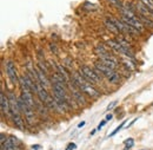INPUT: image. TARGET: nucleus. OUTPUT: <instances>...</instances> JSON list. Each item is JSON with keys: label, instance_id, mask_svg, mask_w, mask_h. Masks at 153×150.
Listing matches in <instances>:
<instances>
[{"label": "nucleus", "instance_id": "obj_15", "mask_svg": "<svg viewBox=\"0 0 153 150\" xmlns=\"http://www.w3.org/2000/svg\"><path fill=\"white\" fill-rule=\"evenodd\" d=\"M7 142H10L11 144H13V146H16V147H20V146H21V142L19 141V138H17V137L13 136V135H10V136H8Z\"/></svg>", "mask_w": 153, "mask_h": 150}, {"label": "nucleus", "instance_id": "obj_29", "mask_svg": "<svg viewBox=\"0 0 153 150\" xmlns=\"http://www.w3.org/2000/svg\"><path fill=\"white\" fill-rule=\"evenodd\" d=\"M40 148H41L40 146H33V147H32V149H33V150H36V149H40Z\"/></svg>", "mask_w": 153, "mask_h": 150}, {"label": "nucleus", "instance_id": "obj_20", "mask_svg": "<svg viewBox=\"0 0 153 150\" xmlns=\"http://www.w3.org/2000/svg\"><path fill=\"white\" fill-rule=\"evenodd\" d=\"M72 64H73V62H72V59H71V58H66V59L64 60V66H65L66 69L72 68Z\"/></svg>", "mask_w": 153, "mask_h": 150}, {"label": "nucleus", "instance_id": "obj_26", "mask_svg": "<svg viewBox=\"0 0 153 150\" xmlns=\"http://www.w3.org/2000/svg\"><path fill=\"white\" fill-rule=\"evenodd\" d=\"M115 105H117V102H112V103H111V104H110V105H108V106H107V110H108V111H110V110H111V109H113V108H114Z\"/></svg>", "mask_w": 153, "mask_h": 150}, {"label": "nucleus", "instance_id": "obj_24", "mask_svg": "<svg viewBox=\"0 0 153 150\" xmlns=\"http://www.w3.org/2000/svg\"><path fill=\"white\" fill-rule=\"evenodd\" d=\"M106 123H107V121H106V119H104V121H101V122H100V124L98 125V128H97V130H101V128H102L104 125H106Z\"/></svg>", "mask_w": 153, "mask_h": 150}, {"label": "nucleus", "instance_id": "obj_2", "mask_svg": "<svg viewBox=\"0 0 153 150\" xmlns=\"http://www.w3.org/2000/svg\"><path fill=\"white\" fill-rule=\"evenodd\" d=\"M18 102H19V106H20V110H21V113L22 116L25 117V121L27 122L28 125H34L37 123V111L34 108L30 106L25 100L24 98L19 96L18 97Z\"/></svg>", "mask_w": 153, "mask_h": 150}, {"label": "nucleus", "instance_id": "obj_14", "mask_svg": "<svg viewBox=\"0 0 153 150\" xmlns=\"http://www.w3.org/2000/svg\"><path fill=\"white\" fill-rule=\"evenodd\" d=\"M104 24H105V26L107 27V30H110L111 32H113L115 34H119V33H120L119 30H118V27L115 26V24L113 22V20L110 18V17H107V18L104 20Z\"/></svg>", "mask_w": 153, "mask_h": 150}, {"label": "nucleus", "instance_id": "obj_28", "mask_svg": "<svg viewBox=\"0 0 153 150\" xmlns=\"http://www.w3.org/2000/svg\"><path fill=\"white\" fill-rule=\"evenodd\" d=\"M85 124H86V122H81V123H79V124H78V128H82Z\"/></svg>", "mask_w": 153, "mask_h": 150}, {"label": "nucleus", "instance_id": "obj_18", "mask_svg": "<svg viewBox=\"0 0 153 150\" xmlns=\"http://www.w3.org/2000/svg\"><path fill=\"white\" fill-rule=\"evenodd\" d=\"M125 123H126V121H124V122H121V123H120V125H119L118 128H115V130H114V131H113V132H111V134H110V137H113V136H114L115 134H118V132L120 131V130L123 129V127L125 125Z\"/></svg>", "mask_w": 153, "mask_h": 150}, {"label": "nucleus", "instance_id": "obj_4", "mask_svg": "<svg viewBox=\"0 0 153 150\" xmlns=\"http://www.w3.org/2000/svg\"><path fill=\"white\" fill-rule=\"evenodd\" d=\"M79 72L81 74V76H82L88 83H91L92 85H96V84H98V83L102 79V78H100L99 76L97 75L94 69H91L88 65H82L81 69L79 70Z\"/></svg>", "mask_w": 153, "mask_h": 150}, {"label": "nucleus", "instance_id": "obj_13", "mask_svg": "<svg viewBox=\"0 0 153 150\" xmlns=\"http://www.w3.org/2000/svg\"><path fill=\"white\" fill-rule=\"evenodd\" d=\"M120 63L123 64V66L126 69V70H128V71H133L137 69V66H135V63H134L133 59H130V58H127V57H123L120 58Z\"/></svg>", "mask_w": 153, "mask_h": 150}, {"label": "nucleus", "instance_id": "obj_30", "mask_svg": "<svg viewBox=\"0 0 153 150\" xmlns=\"http://www.w3.org/2000/svg\"><path fill=\"white\" fill-rule=\"evenodd\" d=\"M96 131H97V129H96V130H92V131H91V136H93V135L96 134Z\"/></svg>", "mask_w": 153, "mask_h": 150}, {"label": "nucleus", "instance_id": "obj_19", "mask_svg": "<svg viewBox=\"0 0 153 150\" xmlns=\"http://www.w3.org/2000/svg\"><path fill=\"white\" fill-rule=\"evenodd\" d=\"M119 80H120V75L117 72V74H115V75L113 76L108 82H110L111 84H118V83H119Z\"/></svg>", "mask_w": 153, "mask_h": 150}, {"label": "nucleus", "instance_id": "obj_23", "mask_svg": "<svg viewBox=\"0 0 153 150\" xmlns=\"http://www.w3.org/2000/svg\"><path fill=\"white\" fill-rule=\"evenodd\" d=\"M7 138H8V136H6L4 132H1V140H0V143H1V144H4V143L7 141Z\"/></svg>", "mask_w": 153, "mask_h": 150}, {"label": "nucleus", "instance_id": "obj_6", "mask_svg": "<svg viewBox=\"0 0 153 150\" xmlns=\"http://www.w3.org/2000/svg\"><path fill=\"white\" fill-rule=\"evenodd\" d=\"M0 102H1V113L2 116H6L8 118H11V104H10V99H8V96L7 94H5V91L2 90L1 94H0Z\"/></svg>", "mask_w": 153, "mask_h": 150}, {"label": "nucleus", "instance_id": "obj_16", "mask_svg": "<svg viewBox=\"0 0 153 150\" xmlns=\"http://www.w3.org/2000/svg\"><path fill=\"white\" fill-rule=\"evenodd\" d=\"M133 146H134L133 138H127V140L125 141V148H124V150H130Z\"/></svg>", "mask_w": 153, "mask_h": 150}, {"label": "nucleus", "instance_id": "obj_10", "mask_svg": "<svg viewBox=\"0 0 153 150\" xmlns=\"http://www.w3.org/2000/svg\"><path fill=\"white\" fill-rule=\"evenodd\" d=\"M36 94L38 96L39 100L40 102H42L44 104L46 103V100L48 99V97H50V94L47 92V90L39 83V82H37V90H36Z\"/></svg>", "mask_w": 153, "mask_h": 150}, {"label": "nucleus", "instance_id": "obj_21", "mask_svg": "<svg viewBox=\"0 0 153 150\" xmlns=\"http://www.w3.org/2000/svg\"><path fill=\"white\" fill-rule=\"evenodd\" d=\"M139 1H141L144 5H146L147 7H150V8H152L153 10V1L152 0H139Z\"/></svg>", "mask_w": 153, "mask_h": 150}, {"label": "nucleus", "instance_id": "obj_27", "mask_svg": "<svg viewBox=\"0 0 153 150\" xmlns=\"http://www.w3.org/2000/svg\"><path fill=\"white\" fill-rule=\"evenodd\" d=\"M112 117H113V115H111V113H107L105 119H106V121H111V119H112Z\"/></svg>", "mask_w": 153, "mask_h": 150}, {"label": "nucleus", "instance_id": "obj_1", "mask_svg": "<svg viewBox=\"0 0 153 150\" xmlns=\"http://www.w3.org/2000/svg\"><path fill=\"white\" fill-rule=\"evenodd\" d=\"M71 82L76 85L79 90H81L85 94H87L88 97L91 98H98L99 97V91L94 88V85H92L91 83H88L82 76L81 74L78 71V72H74L72 75V79Z\"/></svg>", "mask_w": 153, "mask_h": 150}, {"label": "nucleus", "instance_id": "obj_17", "mask_svg": "<svg viewBox=\"0 0 153 150\" xmlns=\"http://www.w3.org/2000/svg\"><path fill=\"white\" fill-rule=\"evenodd\" d=\"M108 2H110V4H112V5H113L114 7H117L118 10H120V8L124 6V4H123L120 0H108Z\"/></svg>", "mask_w": 153, "mask_h": 150}, {"label": "nucleus", "instance_id": "obj_8", "mask_svg": "<svg viewBox=\"0 0 153 150\" xmlns=\"http://www.w3.org/2000/svg\"><path fill=\"white\" fill-rule=\"evenodd\" d=\"M36 71H37V77H38V82L46 89V90H48L50 88H52L51 86V80L48 79V77H47V74H45L41 69H39L38 66L36 68Z\"/></svg>", "mask_w": 153, "mask_h": 150}, {"label": "nucleus", "instance_id": "obj_3", "mask_svg": "<svg viewBox=\"0 0 153 150\" xmlns=\"http://www.w3.org/2000/svg\"><path fill=\"white\" fill-rule=\"evenodd\" d=\"M5 71H6V75L8 77V79L11 80V83L16 86V85H19L20 82V77L17 72V68H16V64L12 59H7L5 62Z\"/></svg>", "mask_w": 153, "mask_h": 150}, {"label": "nucleus", "instance_id": "obj_25", "mask_svg": "<svg viewBox=\"0 0 153 150\" xmlns=\"http://www.w3.org/2000/svg\"><path fill=\"white\" fill-rule=\"evenodd\" d=\"M76 146L74 144V143H70L66 150H73V149H76Z\"/></svg>", "mask_w": 153, "mask_h": 150}, {"label": "nucleus", "instance_id": "obj_31", "mask_svg": "<svg viewBox=\"0 0 153 150\" xmlns=\"http://www.w3.org/2000/svg\"><path fill=\"white\" fill-rule=\"evenodd\" d=\"M152 105H153V103H152Z\"/></svg>", "mask_w": 153, "mask_h": 150}, {"label": "nucleus", "instance_id": "obj_12", "mask_svg": "<svg viewBox=\"0 0 153 150\" xmlns=\"http://www.w3.org/2000/svg\"><path fill=\"white\" fill-rule=\"evenodd\" d=\"M104 65H106L107 68H110V69H112V70H117V68H118V64H119V59H117L115 57H112V58H101V59H99Z\"/></svg>", "mask_w": 153, "mask_h": 150}, {"label": "nucleus", "instance_id": "obj_22", "mask_svg": "<svg viewBox=\"0 0 153 150\" xmlns=\"http://www.w3.org/2000/svg\"><path fill=\"white\" fill-rule=\"evenodd\" d=\"M50 50L54 53V55H57L58 53V47L56 44H53V43H50Z\"/></svg>", "mask_w": 153, "mask_h": 150}, {"label": "nucleus", "instance_id": "obj_11", "mask_svg": "<svg viewBox=\"0 0 153 150\" xmlns=\"http://www.w3.org/2000/svg\"><path fill=\"white\" fill-rule=\"evenodd\" d=\"M11 119H12L16 128H18L19 130H25V122H24V118H22L21 113H12Z\"/></svg>", "mask_w": 153, "mask_h": 150}, {"label": "nucleus", "instance_id": "obj_9", "mask_svg": "<svg viewBox=\"0 0 153 150\" xmlns=\"http://www.w3.org/2000/svg\"><path fill=\"white\" fill-rule=\"evenodd\" d=\"M94 53L98 56L99 59H101V58H112V57H114L110 51H108V49H107L105 45H102V44H98L96 47H94Z\"/></svg>", "mask_w": 153, "mask_h": 150}, {"label": "nucleus", "instance_id": "obj_5", "mask_svg": "<svg viewBox=\"0 0 153 150\" xmlns=\"http://www.w3.org/2000/svg\"><path fill=\"white\" fill-rule=\"evenodd\" d=\"M68 89H70L71 96L74 98V100H76L79 105H86L87 104V99L85 97V94L81 90H79L72 82L68 83Z\"/></svg>", "mask_w": 153, "mask_h": 150}, {"label": "nucleus", "instance_id": "obj_7", "mask_svg": "<svg viewBox=\"0 0 153 150\" xmlns=\"http://www.w3.org/2000/svg\"><path fill=\"white\" fill-rule=\"evenodd\" d=\"M94 68L96 69H98L100 72H101V75H102V77H105V78H107L108 80L113 77V76L117 74L114 70H112V69H110V68H107L106 65H104L100 60H97L96 63H94Z\"/></svg>", "mask_w": 153, "mask_h": 150}]
</instances>
